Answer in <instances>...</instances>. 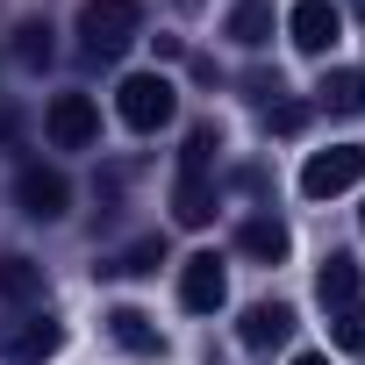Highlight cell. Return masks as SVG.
I'll return each mask as SVG.
<instances>
[{
  "label": "cell",
  "mask_w": 365,
  "mask_h": 365,
  "mask_svg": "<svg viewBox=\"0 0 365 365\" xmlns=\"http://www.w3.org/2000/svg\"><path fill=\"white\" fill-rule=\"evenodd\" d=\"M351 15H365V0H351Z\"/></svg>",
  "instance_id": "d4e9b609"
},
{
  "label": "cell",
  "mask_w": 365,
  "mask_h": 365,
  "mask_svg": "<svg viewBox=\"0 0 365 365\" xmlns=\"http://www.w3.org/2000/svg\"><path fill=\"white\" fill-rule=\"evenodd\" d=\"M179 8H201V0H179Z\"/></svg>",
  "instance_id": "484cf974"
},
{
  "label": "cell",
  "mask_w": 365,
  "mask_h": 365,
  "mask_svg": "<svg viewBox=\"0 0 365 365\" xmlns=\"http://www.w3.org/2000/svg\"><path fill=\"white\" fill-rule=\"evenodd\" d=\"M230 301V265L215 251H194L187 265H179V308H194V315H215Z\"/></svg>",
  "instance_id": "52a82bcc"
},
{
  "label": "cell",
  "mask_w": 365,
  "mask_h": 365,
  "mask_svg": "<svg viewBox=\"0 0 365 365\" xmlns=\"http://www.w3.org/2000/svg\"><path fill=\"white\" fill-rule=\"evenodd\" d=\"M215 208H222V201H215V179H208V172H179V179H172V222H179V230H208Z\"/></svg>",
  "instance_id": "9c48e42d"
},
{
  "label": "cell",
  "mask_w": 365,
  "mask_h": 365,
  "mask_svg": "<svg viewBox=\"0 0 365 365\" xmlns=\"http://www.w3.org/2000/svg\"><path fill=\"white\" fill-rule=\"evenodd\" d=\"M215 150H222V129H215V122H194V129H187V150H179V172H208Z\"/></svg>",
  "instance_id": "ac0fdd59"
},
{
  "label": "cell",
  "mask_w": 365,
  "mask_h": 365,
  "mask_svg": "<svg viewBox=\"0 0 365 365\" xmlns=\"http://www.w3.org/2000/svg\"><path fill=\"white\" fill-rule=\"evenodd\" d=\"M358 222H365V208H358Z\"/></svg>",
  "instance_id": "4316f807"
},
{
  "label": "cell",
  "mask_w": 365,
  "mask_h": 365,
  "mask_svg": "<svg viewBox=\"0 0 365 365\" xmlns=\"http://www.w3.org/2000/svg\"><path fill=\"white\" fill-rule=\"evenodd\" d=\"M244 93H251L258 108H272V101L287 93V86H279V72H251V79H244Z\"/></svg>",
  "instance_id": "7402d4cb"
},
{
  "label": "cell",
  "mask_w": 365,
  "mask_h": 365,
  "mask_svg": "<svg viewBox=\"0 0 365 365\" xmlns=\"http://www.w3.org/2000/svg\"><path fill=\"white\" fill-rule=\"evenodd\" d=\"M329 336H336V351H358V358H365V301L336 308V315H329Z\"/></svg>",
  "instance_id": "d6986e66"
},
{
  "label": "cell",
  "mask_w": 365,
  "mask_h": 365,
  "mask_svg": "<svg viewBox=\"0 0 365 365\" xmlns=\"http://www.w3.org/2000/svg\"><path fill=\"white\" fill-rule=\"evenodd\" d=\"M15 51H22V65H51V51H58L51 43V22H22V43Z\"/></svg>",
  "instance_id": "ffe728a7"
},
{
  "label": "cell",
  "mask_w": 365,
  "mask_h": 365,
  "mask_svg": "<svg viewBox=\"0 0 365 365\" xmlns=\"http://www.w3.org/2000/svg\"><path fill=\"white\" fill-rule=\"evenodd\" d=\"M358 279H365V272H358V258H351V251H329V258H322V272H315L322 308H329V315H336V308H351V301H358Z\"/></svg>",
  "instance_id": "4fadbf2b"
},
{
  "label": "cell",
  "mask_w": 365,
  "mask_h": 365,
  "mask_svg": "<svg viewBox=\"0 0 365 365\" xmlns=\"http://www.w3.org/2000/svg\"><path fill=\"white\" fill-rule=\"evenodd\" d=\"M287 36H294V51H308V58H329V51L344 43V8H336V0H294Z\"/></svg>",
  "instance_id": "5b68a950"
},
{
  "label": "cell",
  "mask_w": 365,
  "mask_h": 365,
  "mask_svg": "<svg viewBox=\"0 0 365 365\" xmlns=\"http://www.w3.org/2000/svg\"><path fill=\"white\" fill-rule=\"evenodd\" d=\"M136 36H143V8L136 0H79V51L93 65H115Z\"/></svg>",
  "instance_id": "6da1fadb"
},
{
  "label": "cell",
  "mask_w": 365,
  "mask_h": 365,
  "mask_svg": "<svg viewBox=\"0 0 365 365\" xmlns=\"http://www.w3.org/2000/svg\"><path fill=\"white\" fill-rule=\"evenodd\" d=\"M158 265H165V237H136L129 251H108L93 272H101V279H143V272H158Z\"/></svg>",
  "instance_id": "5bb4252c"
},
{
  "label": "cell",
  "mask_w": 365,
  "mask_h": 365,
  "mask_svg": "<svg viewBox=\"0 0 365 365\" xmlns=\"http://www.w3.org/2000/svg\"><path fill=\"white\" fill-rule=\"evenodd\" d=\"M265 129H279V136H301V129H308V108H301V101H272V108H265Z\"/></svg>",
  "instance_id": "44dd1931"
},
{
  "label": "cell",
  "mask_w": 365,
  "mask_h": 365,
  "mask_svg": "<svg viewBox=\"0 0 365 365\" xmlns=\"http://www.w3.org/2000/svg\"><path fill=\"white\" fill-rule=\"evenodd\" d=\"M294 365H329V358H322V351H301V358H294Z\"/></svg>",
  "instance_id": "cb8c5ba5"
},
{
  "label": "cell",
  "mask_w": 365,
  "mask_h": 365,
  "mask_svg": "<svg viewBox=\"0 0 365 365\" xmlns=\"http://www.w3.org/2000/svg\"><path fill=\"white\" fill-rule=\"evenodd\" d=\"M15 208L36 215V222H58V215L72 208L65 172H58V165H22V172H15Z\"/></svg>",
  "instance_id": "8992f818"
},
{
  "label": "cell",
  "mask_w": 365,
  "mask_h": 365,
  "mask_svg": "<svg viewBox=\"0 0 365 365\" xmlns=\"http://www.w3.org/2000/svg\"><path fill=\"white\" fill-rule=\"evenodd\" d=\"M315 101H322L329 115H365V72H351V65H336V72H322V86H315Z\"/></svg>",
  "instance_id": "e0dca14e"
},
{
  "label": "cell",
  "mask_w": 365,
  "mask_h": 365,
  "mask_svg": "<svg viewBox=\"0 0 365 365\" xmlns=\"http://www.w3.org/2000/svg\"><path fill=\"white\" fill-rule=\"evenodd\" d=\"M0 143H15V115L8 108H0Z\"/></svg>",
  "instance_id": "603a6c76"
},
{
  "label": "cell",
  "mask_w": 365,
  "mask_h": 365,
  "mask_svg": "<svg viewBox=\"0 0 365 365\" xmlns=\"http://www.w3.org/2000/svg\"><path fill=\"white\" fill-rule=\"evenodd\" d=\"M58 344H65V322H51V315H22L0 329V358L8 365H43Z\"/></svg>",
  "instance_id": "ba28073f"
},
{
  "label": "cell",
  "mask_w": 365,
  "mask_h": 365,
  "mask_svg": "<svg viewBox=\"0 0 365 365\" xmlns=\"http://www.w3.org/2000/svg\"><path fill=\"white\" fill-rule=\"evenodd\" d=\"M237 251L258 258V265H279V258L294 251V237H287L279 215H251V222H237Z\"/></svg>",
  "instance_id": "7c38bea8"
},
{
  "label": "cell",
  "mask_w": 365,
  "mask_h": 365,
  "mask_svg": "<svg viewBox=\"0 0 365 365\" xmlns=\"http://www.w3.org/2000/svg\"><path fill=\"white\" fill-rule=\"evenodd\" d=\"M237 336H244V351H279L294 336V308L287 301H251L244 322H237Z\"/></svg>",
  "instance_id": "30bf717a"
},
{
  "label": "cell",
  "mask_w": 365,
  "mask_h": 365,
  "mask_svg": "<svg viewBox=\"0 0 365 365\" xmlns=\"http://www.w3.org/2000/svg\"><path fill=\"white\" fill-rule=\"evenodd\" d=\"M108 336H115L129 358H165V329H158L143 308H108Z\"/></svg>",
  "instance_id": "8fae6325"
},
{
  "label": "cell",
  "mask_w": 365,
  "mask_h": 365,
  "mask_svg": "<svg viewBox=\"0 0 365 365\" xmlns=\"http://www.w3.org/2000/svg\"><path fill=\"white\" fill-rule=\"evenodd\" d=\"M115 115H122L136 136H150V129H165V122L179 115V86H172L165 72H129V79L115 86Z\"/></svg>",
  "instance_id": "7a4b0ae2"
},
{
  "label": "cell",
  "mask_w": 365,
  "mask_h": 365,
  "mask_svg": "<svg viewBox=\"0 0 365 365\" xmlns=\"http://www.w3.org/2000/svg\"><path fill=\"white\" fill-rule=\"evenodd\" d=\"M43 265L29 258V251H8V258H0V294H8L15 308H29V301H43Z\"/></svg>",
  "instance_id": "9a60e30c"
},
{
  "label": "cell",
  "mask_w": 365,
  "mask_h": 365,
  "mask_svg": "<svg viewBox=\"0 0 365 365\" xmlns=\"http://www.w3.org/2000/svg\"><path fill=\"white\" fill-rule=\"evenodd\" d=\"M358 179H365V150H358V143H329V150H315V158L301 165V194H308V201H329V194L358 187Z\"/></svg>",
  "instance_id": "3957f363"
},
{
  "label": "cell",
  "mask_w": 365,
  "mask_h": 365,
  "mask_svg": "<svg viewBox=\"0 0 365 365\" xmlns=\"http://www.w3.org/2000/svg\"><path fill=\"white\" fill-rule=\"evenodd\" d=\"M43 136H51L58 150H86V143L101 136V108H93V93H51V108H43Z\"/></svg>",
  "instance_id": "277c9868"
},
{
  "label": "cell",
  "mask_w": 365,
  "mask_h": 365,
  "mask_svg": "<svg viewBox=\"0 0 365 365\" xmlns=\"http://www.w3.org/2000/svg\"><path fill=\"white\" fill-rule=\"evenodd\" d=\"M222 36H230V43H244V51H265V43H272V0H237Z\"/></svg>",
  "instance_id": "2e32d148"
}]
</instances>
